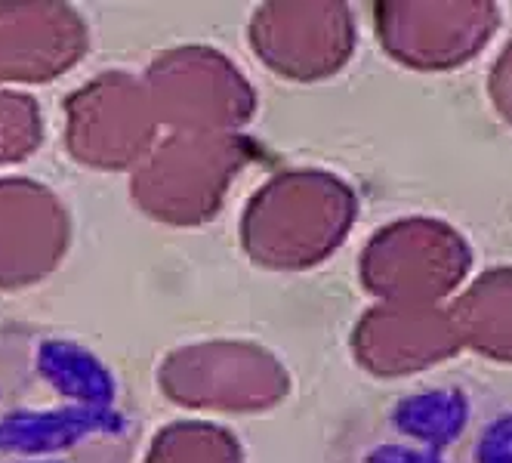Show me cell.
Here are the masks:
<instances>
[{
    "instance_id": "1",
    "label": "cell",
    "mask_w": 512,
    "mask_h": 463,
    "mask_svg": "<svg viewBox=\"0 0 512 463\" xmlns=\"http://www.w3.org/2000/svg\"><path fill=\"white\" fill-rule=\"evenodd\" d=\"M355 217V192L340 176L309 167L284 170L247 201L241 244L256 266L300 272L331 257Z\"/></svg>"
},
{
    "instance_id": "2",
    "label": "cell",
    "mask_w": 512,
    "mask_h": 463,
    "mask_svg": "<svg viewBox=\"0 0 512 463\" xmlns=\"http://www.w3.org/2000/svg\"><path fill=\"white\" fill-rule=\"evenodd\" d=\"M250 158L241 133H170L133 170L130 195L158 223L198 226L216 217Z\"/></svg>"
},
{
    "instance_id": "3",
    "label": "cell",
    "mask_w": 512,
    "mask_h": 463,
    "mask_svg": "<svg viewBox=\"0 0 512 463\" xmlns=\"http://www.w3.org/2000/svg\"><path fill=\"white\" fill-rule=\"evenodd\" d=\"M142 84L170 133H238L256 112V93L238 65L201 44L158 53Z\"/></svg>"
},
{
    "instance_id": "4",
    "label": "cell",
    "mask_w": 512,
    "mask_h": 463,
    "mask_svg": "<svg viewBox=\"0 0 512 463\" xmlns=\"http://www.w3.org/2000/svg\"><path fill=\"white\" fill-rule=\"evenodd\" d=\"M164 396L195 411H269L290 393L287 368L247 340H204L173 349L158 368Z\"/></svg>"
},
{
    "instance_id": "5",
    "label": "cell",
    "mask_w": 512,
    "mask_h": 463,
    "mask_svg": "<svg viewBox=\"0 0 512 463\" xmlns=\"http://www.w3.org/2000/svg\"><path fill=\"white\" fill-rule=\"evenodd\" d=\"M472 266L466 238L435 217L383 226L361 251L358 278L383 303H442Z\"/></svg>"
},
{
    "instance_id": "6",
    "label": "cell",
    "mask_w": 512,
    "mask_h": 463,
    "mask_svg": "<svg viewBox=\"0 0 512 463\" xmlns=\"http://www.w3.org/2000/svg\"><path fill=\"white\" fill-rule=\"evenodd\" d=\"M158 118L142 78L105 71L65 99V146L96 170L139 167L158 142Z\"/></svg>"
},
{
    "instance_id": "7",
    "label": "cell",
    "mask_w": 512,
    "mask_h": 463,
    "mask_svg": "<svg viewBox=\"0 0 512 463\" xmlns=\"http://www.w3.org/2000/svg\"><path fill=\"white\" fill-rule=\"evenodd\" d=\"M250 47L290 81L331 78L355 53V19L340 0H272L253 13Z\"/></svg>"
},
{
    "instance_id": "8",
    "label": "cell",
    "mask_w": 512,
    "mask_h": 463,
    "mask_svg": "<svg viewBox=\"0 0 512 463\" xmlns=\"http://www.w3.org/2000/svg\"><path fill=\"white\" fill-rule=\"evenodd\" d=\"M374 16L386 53L420 71L469 62L500 25V7L491 0H383Z\"/></svg>"
},
{
    "instance_id": "9",
    "label": "cell",
    "mask_w": 512,
    "mask_h": 463,
    "mask_svg": "<svg viewBox=\"0 0 512 463\" xmlns=\"http://www.w3.org/2000/svg\"><path fill=\"white\" fill-rule=\"evenodd\" d=\"M460 349L451 309L438 303H380L364 312L352 331L358 365L377 377L426 371Z\"/></svg>"
},
{
    "instance_id": "10",
    "label": "cell",
    "mask_w": 512,
    "mask_h": 463,
    "mask_svg": "<svg viewBox=\"0 0 512 463\" xmlns=\"http://www.w3.org/2000/svg\"><path fill=\"white\" fill-rule=\"evenodd\" d=\"M71 223L62 201L25 176H0V291L47 278L65 257Z\"/></svg>"
},
{
    "instance_id": "11",
    "label": "cell",
    "mask_w": 512,
    "mask_h": 463,
    "mask_svg": "<svg viewBox=\"0 0 512 463\" xmlns=\"http://www.w3.org/2000/svg\"><path fill=\"white\" fill-rule=\"evenodd\" d=\"M87 53L81 13L59 0H0V84L53 81Z\"/></svg>"
},
{
    "instance_id": "12",
    "label": "cell",
    "mask_w": 512,
    "mask_h": 463,
    "mask_svg": "<svg viewBox=\"0 0 512 463\" xmlns=\"http://www.w3.org/2000/svg\"><path fill=\"white\" fill-rule=\"evenodd\" d=\"M448 309L463 346L512 365V266L482 272Z\"/></svg>"
},
{
    "instance_id": "13",
    "label": "cell",
    "mask_w": 512,
    "mask_h": 463,
    "mask_svg": "<svg viewBox=\"0 0 512 463\" xmlns=\"http://www.w3.org/2000/svg\"><path fill=\"white\" fill-rule=\"evenodd\" d=\"M145 463H244V451L223 426L207 420H179L152 439Z\"/></svg>"
},
{
    "instance_id": "14",
    "label": "cell",
    "mask_w": 512,
    "mask_h": 463,
    "mask_svg": "<svg viewBox=\"0 0 512 463\" xmlns=\"http://www.w3.org/2000/svg\"><path fill=\"white\" fill-rule=\"evenodd\" d=\"M44 139L41 105L25 93L0 90V164L25 161Z\"/></svg>"
},
{
    "instance_id": "15",
    "label": "cell",
    "mask_w": 512,
    "mask_h": 463,
    "mask_svg": "<svg viewBox=\"0 0 512 463\" xmlns=\"http://www.w3.org/2000/svg\"><path fill=\"white\" fill-rule=\"evenodd\" d=\"M488 96L494 102L497 115L506 124H512V38L500 50V56H497V62L491 68V75H488Z\"/></svg>"
}]
</instances>
